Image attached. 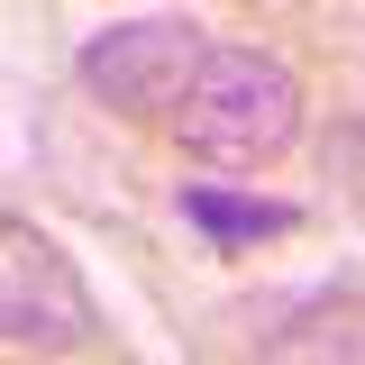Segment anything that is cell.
I'll use <instances>...</instances> for the list:
<instances>
[{
	"instance_id": "1",
	"label": "cell",
	"mask_w": 365,
	"mask_h": 365,
	"mask_svg": "<svg viewBox=\"0 0 365 365\" xmlns=\"http://www.w3.org/2000/svg\"><path fill=\"white\" fill-rule=\"evenodd\" d=\"M165 128H174L182 155L256 174V165L302 146V73L283 55H265V46H210Z\"/></svg>"
},
{
	"instance_id": "2",
	"label": "cell",
	"mask_w": 365,
	"mask_h": 365,
	"mask_svg": "<svg viewBox=\"0 0 365 365\" xmlns=\"http://www.w3.org/2000/svg\"><path fill=\"white\" fill-rule=\"evenodd\" d=\"M0 329H9L19 356H91V347L110 338L83 265H73L37 220L0 228Z\"/></svg>"
},
{
	"instance_id": "4",
	"label": "cell",
	"mask_w": 365,
	"mask_h": 365,
	"mask_svg": "<svg viewBox=\"0 0 365 365\" xmlns=\"http://www.w3.org/2000/svg\"><path fill=\"white\" fill-rule=\"evenodd\" d=\"M182 228H192L201 247L237 256V247H256V237H292L302 210H292V201H265V192H228V182H182Z\"/></svg>"
},
{
	"instance_id": "3",
	"label": "cell",
	"mask_w": 365,
	"mask_h": 365,
	"mask_svg": "<svg viewBox=\"0 0 365 365\" xmlns=\"http://www.w3.org/2000/svg\"><path fill=\"white\" fill-rule=\"evenodd\" d=\"M201 55H210V28H192V19H119V28L83 37L73 73L119 119H174V101L201 73Z\"/></svg>"
}]
</instances>
